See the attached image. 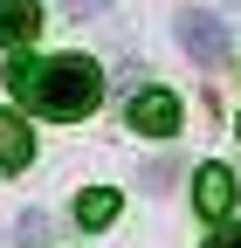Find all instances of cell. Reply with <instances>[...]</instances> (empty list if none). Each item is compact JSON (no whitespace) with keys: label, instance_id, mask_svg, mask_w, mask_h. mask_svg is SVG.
I'll list each match as a JSON object with an SVG mask.
<instances>
[{"label":"cell","instance_id":"cell-7","mask_svg":"<svg viewBox=\"0 0 241 248\" xmlns=\"http://www.w3.org/2000/svg\"><path fill=\"white\" fill-rule=\"evenodd\" d=\"M117 207H124V200H117L110 186H90V193H76V228H110Z\"/></svg>","mask_w":241,"mask_h":248},{"label":"cell","instance_id":"cell-3","mask_svg":"<svg viewBox=\"0 0 241 248\" xmlns=\"http://www.w3.org/2000/svg\"><path fill=\"white\" fill-rule=\"evenodd\" d=\"M131 131L172 138L179 131V97H172V90H138V97H131Z\"/></svg>","mask_w":241,"mask_h":248},{"label":"cell","instance_id":"cell-5","mask_svg":"<svg viewBox=\"0 0 241 248\" xmlns=\"http://www.w3.org/2000/svg\"><path fill=\"white\" fill-rule=\"evenodd\" d=\"M42 35V7L35 0H0V48H28Z\"/></svg>","mask_w":241,"mask_h":248},{"label":"cell","instance_id":"cell-2","mask_svg":"<svg viewBox=\"0 0 241 248\" xmlns=\"http://www.w3.org/2000/svg\"><path fill=\"white\" fill-rule=\"evenodd\" d=\"M172 35H179V48H186V55L200 62V69H221V62L234 55V35H227V21H221V14H207V7H179Z\"/></svg>","mask_w":241,"mask_h":248},{"label":"cell","instance_id":"cell-9","mask_svg":"<svg viewBox=\"0 0 241 248\" xmlns=\"http://www.w3.org/2000/svg\"><path fill=\"white\" fill-rule=\"evenodd\" d=\"M172 172H179V159L166 152V159H152V166H145V186H152V193H166V186H172Z\"/></svg>","mask_w":241,"mask_h":248},{"label":"cell","instance_id":"cell-12","mask_svg":"<svg viewBox=\"0 0 241 248\" xmlns=\"http://www.w3.org/2000/svg\"><path fill=\"white\" fill-rule=\"evenodd\" d=\"M221 7H241V0H221Z\"/></svg>","mask_w":241,"mask_h":248},{"label":"cell","instance_id":"cell-11","mask_svg":"<svg viewBox=\"0 0 241 248\" xmlns=\"http://www.w3.org/2000/svg\"><path fill=\"white\" fill-rule=\"evenodd\" d=\"M62 7H69V14H104L110 0H62Z\"/></svg>","mask_w":241,"mask_h":248},{"label":"cell","instance_id":"cell-6","mask_svg":"<svg viewBox=\"0 0 241 248\" xmlns=\"http://www.w3.org/2000/svg\"><path fill=\"white\" fill-rule=\"evenodd\" d=\"M28 159H35V131H28L14 110H0V166H7V172H21Z\"/></svg>","mask_w":241,"mask_h":248},{"label":"cell","instance_id":"cell-10","mask_svg":"<svg viewBox=\"0 0 241 248\" xmlns=\"http://www.w3.org/2000/svg\"><path fill=\"white\" fill-rule=\"evenodd\" d=\"M207 248H241V228H227V221H221L214 234H207Z\"/></svg>","mask_w":241,"mask_h":248},{"label":"cell","instance_id":"cell-1","mask_svg":"<svg viewBox=\"0 0 241 248\" xmlns=\"http://www.w3.org/2000/svg\"><path fill=\"white\" fill-rule=\"evenodd\" d=\"M7 90L42 117H90L104 104V69L90 55H48V62L14 55L7 62Z\"/></svg>","mask_w":241,"mask_h":248},{"label":"cell","instance_id":"cell-13","mask_svg":"<svg viewBox=\"0 0 241 248\" xmlns=\"http://www.w3.org/2000/svg\"><path fill=\"white\" fill-rule=\"evenodd\" d=\"M234 131H241V117H234Z\"/></svg>","mask_w":241,"mask_h":248},{"label":"cell","instance_id":"cell-8","mask_svg":"<svg viewBox=\"0 0 241 248\" xmlns=\"http://www.w3.org/2000/svg\"><path fill=\"white\" fill-rule=\"evenodd\" d=\"M14 234H21V248H48V214H21Z\"/></svg>","mask_w":241,"mask_h":248},{"label":"cell","instance_id":"cell-4","mask_svg":"<svg viewBox=\"0 0 241 248\" xmlns=\"http://www.w3.org/2000/svg\"><path fill=\"white\" fill-rule=\"evenodd\" d=\"M234 200H241V186H234L227 166H200V172H193V207L207 214V221H227Z\"/></svg>","mask_w":241,"mask_h":248}]
</instances>
